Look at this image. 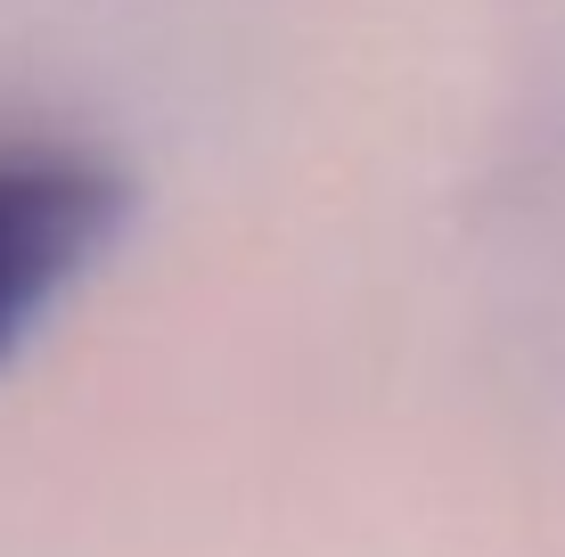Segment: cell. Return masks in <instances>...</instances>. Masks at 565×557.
<instances>
[{"mask_svg":"<svg viewBox=\"0 0 565 557\" xmlns=\"http://www.w3.org/2000/svg\"><path fill=\"white\" fill-rule=\"evenodd\" d=\"M124 189L66 148H0V353L107 246Z\"/></svg>","mask_w":565,"mask_h":557,"instance_id":"cell-1","label":"cell"}]
</instances>
